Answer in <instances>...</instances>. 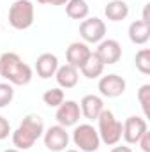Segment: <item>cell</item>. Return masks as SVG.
<instances>
[{
    "mask_svg": "<svg viewBox=\"0 0 150 152\" xmlns=\"http://www.w3.org/2000/svg\"><path fill=\"white\" fill-rule=\"evenodd\" d=\"M44 133V122L39 115H27L20 126L12 131V145L18 151H28L34 147V143L37 142L39 138H42Z\"/></svg>",
    "mask_w": 150,
    "mask_h": 152,
    "instance_id": "7a4b0ae2",
    "label": "cell"
},
{
    "mask_svg": "<svg viewBox=\"0 0 150 152\" xmlns=\"http://www.w3.org/2000/svg\"><path fill=\"white\" fill-rule=\"evenodd\" d=\"M64 152H81V151H76V149H69V151H67V149H66Z\"/></svg>",
    "mask_w": 150,
    "mask_h": 152,
    "instance_id": "f1b7e54d",
    "label": "cell"
},
{
    "mask_svg": "<svg viewBox=\"0 0 150 152\" xmlns=\"http://www.w3.org/2000/svg\"><path fill=\"white\" fill-rule=\"evenodd\" d=\"M79 36L87 44H99L106 36V23L97 16L85 18L79 23Z\"/></svg>",
    "mask_w": 150,
    "mask_h": 152,
    "instance_id": "8992f818",
    "label": "cell"
},
{
    "mask_svg": "<svg viewBox=\"0 0 150 152\" xmlns=\"http://www.w3.org/2000/svg\"><path fill=\"white\" fill-rule=\"evenodd\" d=\"M73 143L81 152H97L101 147L97 127L92 124H76L73 131Z\"/></svg>",
    "mask_w": 150,
    "mask_h": 152,
    "instance_id": "5b68a950",
    "label": "cell"
},
{
    "mask_svg": "<svg viewBox=\"0 0 150 152\" xmlns=\"http://www.w3.org/2000/svg\"><path fill=\"white\" fill-rule=\"evenodd\" d=\"M149 131V124L145 120V117H138V115H131L124 120L122 124V138L125 140L127 145H134L138 143V140Z\"/></svg>",
    "mask_w": 150,
    "mask_h": 152,
    "instance_id": "52a82bcc",
    "label": "cell"
},
{
    "mask_svg": "<svg viewBox=\"0 0 150 152\" xmlns=\"http://www.w3.org/2000/svg\"><path fill=\"white\" fill-rule=\"evenodd\" d=\"M104 14L110 21H122L129 16V4L125 0H110L104 7Z\"/></svg>",
    "mask_w": 150,
    "mask_h": 152,
    "instance_id": "e0dca14e",
    "label": "cell"
},
{
    "mask_svg": "<svg viewBox=\"0 0 150 152\" xmlns=\"http://www.w3.org/2000/svg\"><path fill=\"white\" fill-rule=\"evenodd\" d=\"M79 104V112L81 115L87 118V120H97V117L103 113L104 110V101L101 96H95V94H87L83 96L81 103Z\"/></svg>",
    "mask_w": 150,
    "mask_h": 152,
    "instance_id": "4fadbf2b",
    "label": "cell"
},
{
    "mask_svg": "<svg viewBox=\"0 0 150 152\" xmlns=\"http://www.w3.org/2000/svg\"><path fill=\"white\" fill-rule=\"evenodd\" d=\"M4 152H21V151H18V149H5Z\"/></svg>",
    "mask_w": 150,
    "mask_h": 152,
    "instance_id": "83f0119b",
    "label": "cell"
},
{
    "mask_svg": "<svg viewBox=\"0 0 150 152\" xmlns=\"http://www.w3.org/2000/svg\"><path fill=\"white\" fill-rule=\"evenodd\" d=\"M64 101H66V94H64V88H60V87L48 88L42 94V103L50 108H58Z\"/></svg>",
    "mask_w": 150,
    "mask_h": 152,
    "instance_id": "ffe728a7",
    "label": "cell"
},
{
    "mask_svg": "<svg viewBox=\"0 0 150 152\" xmlns=\"http://www.w3.org/2000/svg\"><path fill=\"white\" fill-rule=\"evenodd\" d=\"M97 133L101 138V143L106 145H117L122 140V122L117 120V117L110 110H103V113L97 117Z\"/></svg>",
    "mask_w": 150,
    "mask_h": 152,
    "instance_id": "3957f363",
    "label": "cell"
},
{
    "mask_svg": "<svg viewBox=\"0 0 150 152\" xmlns=\"http://www.w3.org/2000/svg\"><path fill=\"white\" fill-rule=\"evenodd\" d=\"M88 12H90V7L87 4V0H69L66 4V14L71 18V20H85L88 18Z\"/></svg>",
    "mask_w": 150,
    "mask_h": 152,
    "instance_id": "d6986e66",
    "label": "cell"
},
{
    "mask_svg": "<svg viewBox=\"0 0 150 152\" xmlns=\"http://www.w3.org/2000/svg\"><path fill=\"white\" fill-rule=\"evenodd\" d=\"M134 64H136V69L141 75H150V50L149 48H141L136 53Z\"/></svg>",
    "mask_w": 150,
    "mask_h": 152,
    "instance_id": "44dd1931",
    "label": "cell"
},
{
    "mask_svg": "<svg viewBox=\"0 0 150 152\" xmlns=\"http://www.w3.org/2000/svg\"><path fill=\"white\" fill-rule=\"evenodd\" d=\"M42 140H44V147H46L48 151L64 152L67 149V145H69L71 136H69V133H67L66 127H62V126L57 124V126H51V127L44 129Z\"/></svg>",
    "mask_w": 150,
    "mask_h": 152,
    "instance_id": "ba28073f",
    "label": "cell"
},
{
    "mask_svg": "<svg viewBox=\"0 0 150 152\" xmlns=\"http://www.w3.org/2000/svg\"><path fill=\"white\" fill-rule=\"evenodd\" d=\"M138 145L141 147V151L143 152H150V133L147 131L140 140H138Z\"/></svg>",
    "mask_w": 150,
    "mask_h": 152,
    "instance_id": "d4e9b609",
    "label": "cell"
},
{
    "mask_svg": "<svg viewBox=\"0 0 150 152\" xmlns=\"http://www.w3.org/2000/svg\"><path fill=\"white\" fill-rule=\"evenodd\" d=\"M127 36H129V41L133 44H138V46L147 44L150 39V23L143 21V20L133 21L127 28Z\"/></svg>",
    "mask_w": 150,
    "mask_h": 152,
    "instance_id": "2e32d148",
    "label": "cell"
},
{
    "mask_svg": "<svg viewBox=\"0 0 150 152\" xmlns=\"http://www.w3.org/2000/svg\"><path fill=\"white\" fill-rule=\"evenodd\" d=\"M14 99V85L11 83H0V108H5Z\"/></svg>",
    "mask_w": 150,
    "mask_h": 152,
    "instance_id": "603a6c76",
    "label": "cell"
},
{
    "mask_svg": "<svg viewBox=\"0 0 150 152\" xmlns=\"http://www.w3.org/2000/svg\"><path fill=\"white\" fill-rule=\"evenodd\" d=\"M41 5H66L69 0H37Z\"/></svg>",
    "mask_w": 150,
    "mask_h": 152,
    "instance_id": "484cf974",
    "label": "cell"
},
{
    "mask_svg": "<svg viewBox=\"0 0 150 152\" xmlns=\"http://www.w3.org/2000/svg\"><path fill=\"white\" fill-rule=\"evenodd\" d=\"M79 117H81V112H79V104L73 101V99H67V101H64L58 108H57V112H55V118H57V122H58V126H62V127H74L76 124L79 122Z\"/></svg>",
    "mask_w": 150,
    "mask_h": 152,
    "instance_id": "30bf717a",
    "label": "cell"
},
{
    "mask_svg": "<svg viewBox=\"0 0 150 152\" xmlns=\"http://www.w3.org/2000/svg\"><path fill=\"white\" fill-rule=\"evenodd\" d=\"M110 152H133V149L129 147V145H113V149Z\"/></svg>",
    "mask_w": 150,
    "mask_h": 152,
    "instance_id": "4316f807",
    "label": "cell"
},
{
    "mask_svg": "<svg viewBox=\"0 0 150 152\" xmlns=\"http://www.w3.org/2000/svg\"><path fill=\"white\" fill-rule=\"evenodd\" d=\"M138 101H140V106H141V110H143V115H145V118H149L150 117V85L149 83H145V85H141L140 87V90H138Z\"/></svg>",
    "mask_w": 150,
    "mask_h": 152,
    "instance_id": "7402d4cb",
    "label": "cell"
},
{
    "mask_svg": "<svg viewBox=\"0 0 150 152\" xmlns=\"http://www.w3.org/2000/svg\"><path fill=\"white\" fill-rule=\"evenodd\" d=\"M97 88L101 92L103 97H108V99H115V97H120L125 88H127V83L122 76L118 75H106L99 78V83H97Z\"/></svg>",
    "mask_w": 150,
    "mask_h": 152,
    "instance_id": "9c48e42d",
    "label": "cell"
},
{
    "mask_svg": "<svg viewBox=\"0 0 150 152\" xmlns=\"http://www.w3.org/2000/svg\"><path fill=\"white\" fill-rule=\"evenodd\" d=\"M90 53H92V50L88 48V44H87V42H79V41L71 42V44H69V48L66 50L67 64H69V66H73V67H76V69L79 71V69H81V66L88 60Z\"/></svg>",
    "mask_w": 150,
    "mask_h": 152,
    "instance_id": "7c38bea8",
    "label": "cell"
},
{
    "mask_svg": "<svg viewBox=\"0 0 150 152\" xmlns=\"http://www.w3.org/2000/svg\"><path fill=\"white\" fill-rule=\"evenodd\" d=\"M94 53L104 66H113L122 58V46L117 39H103Z\"/></svg>",
    "mask_w": 150,
    "mask_h": 152,
    "instance_id": "8fae6325",
    "label": "cell"
},
{
    "mask_svg": "<svg viewBox=\"0 0 150 152\" xmlns=\"http://www.w3.org/2000/svg\"><path fill=\"white\" fill-rule=\"evenodd\" d=\"M81 75L85 76L87 80H97V78H101L103 73H104V64L99 60V57L92 51L90 53V57H88V60L81 66Z\"/></svg>",
    "mask_w": 150,
    "mask_h": 152,
    "instance_id": "ac0fdd59",
    "label": "cell"
},
{
    "mask_svg": "<svg viewBox=\"0 0 150 152\" xmlns=\"http://www.w3.org/2000/svg\"><path fill=\"white\" fill-rule=\"evenodd\" d=\"M55 80L58 83L60 88H74L79 81V71L69 66V64H64V66H58L57 73H55Z\"/></svg>",
    "mask_w": 150,
    "mask_h": 152,
    "instance_id": "9a60e30c",
    "label": "cell"
},
{
    "mask_svg": "<svg viewBox=\"0 0 150 152\" xmlns=\"http://www.w3.org/2000/svg\"><path fill=\"white\" fill-rule=\"evenodd\" d=\"M34 4L30 0H14L9 9V25L14 30H27L34 25Z\"/></svg>",
    "mask_w": 150,
    "mask_h": 152,
    "instance_id": "277c9868",
    "label": "cell"
},
{
    "mask_svg": "<svg viewBox=\"0 0 150 152\" xmlns=\"http://www.w3.org/2000/svg\"><path fill=\"white\" fill-rule=\"evenodd\" d=\"M0 76L11 85L23 87L32 81V67L25 64L18 53L7 51L0 55Z\"/></svg>",
    "mask_w": 150,
    "mask_h": 152,
    "instance_id": "6da1fadb",
    "label": "cell"
},
{
    "mask_svg": "<svg viewBox=\"0 0 150 152\" xmlns=\"http://www.w3.org/2000/svg\"><path fill=\"white\" fill-rule=\"evenodd\" d=\"M11 133H12V131H11V126H9V122H7V118L0 115V140L9 138Z\"/></svg>",
    "mask_w": 150,
    "mask_h": 152,
    "instance_id": "cb8c5ba5",
    "label": "cell"
},
{
    "mask_svg": "<svg viewBox=\"0 0 150 152\" xmlns=\"http://www.w3.org/2000/svg\"><path fill=\"white\" fill-rule=\"evenodd\" d=\"M58 57L53 53H41L36 60V71L37 76L42 80H48L51 76H55L57 69H58Z\"/></svg>",
    "mask_w": 150,
    "mask_h": 152,
    "instance_id": "5bb4252c",
    "label": "cell"
}]
</instances>
